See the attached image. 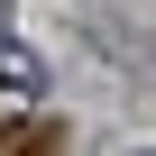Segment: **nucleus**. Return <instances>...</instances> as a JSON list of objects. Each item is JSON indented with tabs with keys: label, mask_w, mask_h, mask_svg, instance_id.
Here are the masks:
<instances>
[{
	"label": "nucleus",
	"mask_w": 156,
	"mask_h": 156,
	"mask_svg": "<svg viewBox=\"0 0 156 156\" xmlns=\"http://www.w3.org/2000/svg\"><path fill=\"white\" fill-rule=\"evenodd\" d=\"M28 101H37V64L28 55H0V147H9V129L28 119Z\"/></svg>",
	"instance_id": "f257e3e1"
}]
</instances>
